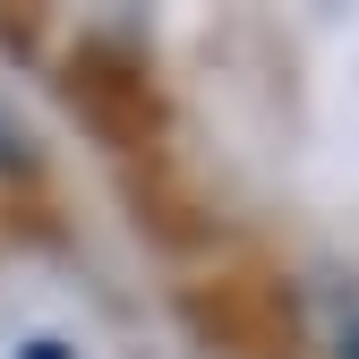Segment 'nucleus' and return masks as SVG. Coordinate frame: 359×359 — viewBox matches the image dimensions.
Segmentation results:
<instances>
[{"label": "nucleus", "mask_w": 359, "mask_h": 359, "mask_svg": "<svg viewBox=\"0 0 359 359\" xmlns=\"http://www.w3.org/2000/svg\"><path fill=\"white\" fill-rule=\"evenodd\" d=\"M18 359H77V351H69V342H26Z\"/></svg>", "instance_id": "1"}, {"label": "nucleus", "mask_w": 359, "mask_h": 359, "mask_svg": "<svg viewBox=\"0 0 359 359\" xmlns=\"http://www.w3.org/2000/svg\"><path fill=\"white\" fill-rule=\"evenodd\" d=\"M334 359H359V325H351V334H342V351H334Z\"/></svg>", "instance_id": "2"}]
</instances>
